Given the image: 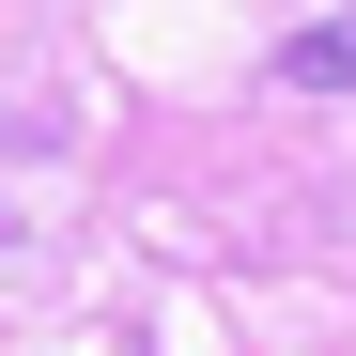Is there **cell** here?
I'll use <instances>...</instances> for the list:
<instances>
[{
  "label": "cell",
  "mask_w": 356,
  "mask_h": 356,
  "mask_svg": "<svg viewBox=\"0 0 356 356\" xmlns=\"http://www.w3.org/2000/svg\"><path fill=\"white\" fill-rule=\"evenodd\" d=\"M279 78H294V93H356V0H341L325 31H294V47H279Z\"/></svg>",
  "instance_id": "6da1fadb"
}]
</instances>
